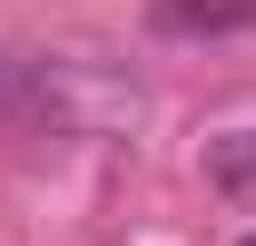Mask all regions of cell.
Wrapping results in <instances>:
<instances>
[{
    "instance_id": "7a4b0ae2",
    "label": "cell",
    "mask_w": 256,
    "mask_h": 246,
    "mask_svg": "<svg viewBox=\"0 0 256 246\" xmlns=\"http://www.w3.org/2000/svg\"><path fill=\"white\" fill-rule=\"evenodd\" d=\"M207 187H217V197H246L256 187V128H236V138L207 148Z\"/></svg>"
},
{
    "instance_id": "277c9868",
    "label": "cell",
    "mask_w": 256,
    "mask_h": 246,
    "mask_svg": "<svg viewBox=\"0 0 256 246\" xmlns=\"http://www.w3.org/2000/svg\"><path fill=\"white\" fill-rule=\"evenodd\" d=\"M246 246H256V236H246Z\"/></svg>"
},
{
    "instance_id": "3957f363",
    "label": "cell",
    "mask_w": 256,
    "mask_h": 246,
    "mask_svg": "<svg viewBox=\"0 0 256 246\" xmlns=\"http://www.w3.org/2000/svg\"><path fill=\"white\" fill-rule=\"evenodd\" d=\"M10 108H20V60L0 50V118H10Z\"/></svg>"
},
{
    "instance_id": "6da1fadb",
    "label": "cell",
    "mask_w": 256,
    "mask_h": 246,
    "mask_svg": "<svg viewBox=\"0 0 256 246\" xmlns=\"http://www.w3.org/2000/svg\"><path fill=\"white\" fill-rule=\"evenodd\" d=\"M148 20H158V30H246L256 0H158Z\"/></svg>"
}]
</instances>
